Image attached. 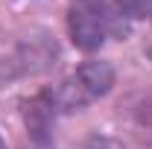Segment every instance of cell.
<instances>
[{"label": "cell", "mask_w": 152, "mask_h": 149, "mask_svg": "<svg viewBox=\"0 0 152 149\" xmlns=\"http://www.w3.org/2000/svg\"><path fill=\"white\" fill-rule=\"evenodd\" d=\"M0 149H6V143H3V137H0Z\"/></svg>", "instance_id": "obj_6"}, {"label": "cell", "mask_w": 152, "mask_h": 149, "mask_svg": "<svg viewBox=\"0 0 152 149\" xmlns=\"http://www.w3.org/2000/svg\"><path fill=\"white\" fill-rule=\"evenodd\" d=\"M146 56L152 58V35H149V41H146Z\"/></svg>", "instance_id": "obj_5"}, {"label": "cell", "mask_w": 152, "mask_h": 149, "mask_svg": "<svg viewBox=\"0 0 152 149\" xmlns=\"http://www.w3.org/2000/svg\"><path fill=\"white\" fill-rule=\"evenodd\" d=\"M58 56V47L50 35H38V38H26L12 56L3 64V76H26V73H41L47 70Z\"/></svg>", "instance_id": "obj_3"}, {"label": "cell", "mask_w": 152, "mask_h": 149, "mask_svg": "<svg viewBox=\"0 0 152 149\" xmlns=\"http://www.w3.org/2000/svg\"><path fill=\"white\" fill-rule=\"evenodd\" d=\"M117 12L126 20H152V0H117Z\"/></svg>", "instance_id": "obj_4"}, {"label": "cell", "mask_w": 152, "mask_h": 149, "mask_svg": "<svg viewBox=\"0 0 152 149\" xmlns=\"http://www.w3.org/2000/svg\"><path fill=\"white\" fill-rule=\"evenodd\" d=\"M111 85H114V67L108 61H85L76 73H70L53 88H47L44 93L56 114H67L91 105L94 99L111 91Z\"/></svg>", "instance_id": "obj_1"}, {"label": "cell", "mask_w": 152, "mask_h": 149, "mask_svg": "<svg viewBox=\"0 0 152 149\" xmlns=\"http://www.w3.org/2000/svg\"><path fill=\"white\" fill-rule=\"evenodd\" d=\"M67 32L79 50H96L108 32V9L105 0H70L67 12Z\"/></svg>", "instance_id": "obj_2"}]
</instances>
